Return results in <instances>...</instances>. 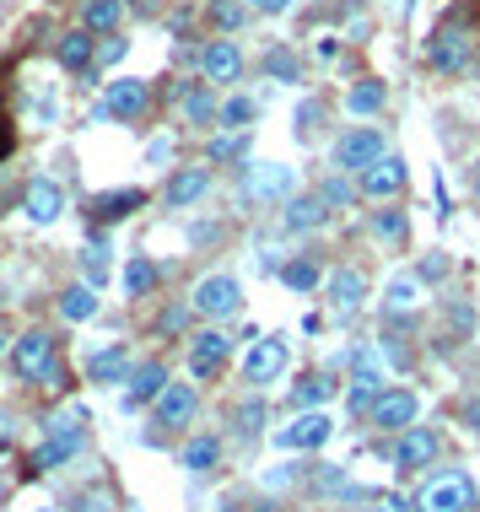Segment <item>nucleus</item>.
I'll list each match as a JSON object with an SVG mask.
<instances>
[{
  "mask_svg": "<svg viewBox=\"0 0 480 512\" xmlns=\"http://www.w3.org/2000/svg\"><path fill=\"white\" fill-rule=\"evenodd\" d=\"M189 308L200 318H211V324H222V318H232L243 308V286L232 275H200L195 292H189Z\"/></svg>",
  "mask_w": 480,
  "mask_h": 512,
  "instance_id": "nucleus-4",
  "label": "nucleus"
},
{
  "mask_svg": "<svg viewBox=\"0 0 480 512\" xmlns=\"http://www.w3.org/2000/svg\"><path fill=\"white\" fill-rule=\"evenodd\" d=\"M22 211H27V221H33V227H54V221L65 216V189L54 184V178L38 173L33 184L22 189Z\"/></svg>",
  "mask_w": 480,
  "mask_h": 512,
  "instance_id": "nucleus-9",
  "label": "nucleus"
},
{
  "mask_svg": "<svg viewBox=\"0 0 480 512\" xmlns=\"http://www.w3.org/2000/svg\"><path fill=\"white\" fill-rule=\"evenodd\" d=\"M254 119H259V103H254V98H232V103H222V130H249Z\"/></svg>",
  "mask_w": 480,
  "mask_h": 512,
  "instance_id": "nucleus-35",
  "label": "nucleus"
},
{
  "mask_svg": "<svg viewBox=\"0 0 480 512\" xmlns=\"http://www.w3.org/2000/svg\"><path fill=\"white\" fill-rule=\"evenodd\" d=\"M367 232H373L378 243H389V248H400L405 243V232H410V221L400 211H378L373 221H367Z\"/></svg>",
  "mask_w": 480,
  "mask_h": 512,
  "instance_id": "nucleus-34",
  "label": "nucleus"
},
{
  "mask_svg": "<svg viewBox=\"0 0 480 512\" xmlns=\"http://www.w3.org/2000/svg\"><path fill=\"white\" fill-rule=\"evenodd\" d=\"M189 313H195V308H173V313H162V324H157V329H162V335H178Z\"/></svg>",
  "mask_w": 480,
  "mask_h": 512,
  "instance_id": "nucleus-43",
  "label": "nucleus"
},
{
  "mask_svg": "<svg viewBox=\"0 0 480 512\" xmlns=\"http://www.w3.org/2000/svg\"><path fill=\"white\" fill-rule=\"evenodd\" d=\"M6 151H11V130L0 124V157H6Z\"/></svg>",
  "mask_w": 480,
  "mask_h": 512,
  "instance_id": "nucleus-50",
  "label": "nucleus"
},
{
  "mask_svg": "<svg viewBox=\"0 0 480 512\" xmlns=\"http://www.w3.org/2000/svg\"><path fill=\"white\" fill-rule=\"evenodd\" d=\"M265 71L276 76V81H297V60H292L286 49H270V54H265Z\"/></svg>",
  "mask_w": 480,
  "mask_h": 512,
  "instance_id": "nucleus-40",
  "label": "nucleus"
},
{
  "mask_svg": "<svg viewBox=\"0 0 480 512\" xmlns=\"http://www.w3.org/2000/svg\"><path fill=\"white\" fill-rule=\"evenodd\" d=\"M319 119H324V103H297V114H292V130H297V141H313L319 135Z\"/></svg>",
  "mask_w": 480,
  "mask_h": 512,
  "instance_id": "nucleus-38",
  "label": "nucleus"
},
{
  "mask_svg": "<svg viewBox=\"0 0 480 512\" xmlns=\"http://www.w3.org/2000/svg\"><path fill=\"white\" fill-rule=\"evenodd\" d=\"M416 415H421V399L410 394V389H383V399L373 405V426L378 432H410V426H416Z\"/></svg>",
  "mask_w": 480,
  "mask_h": 512,
  "instance_id": "nucleus-10",
  "label": "nucleus"
},
{
  "mask_svg": "<svg viewBox=\"0 0 480 512\" xmlns=\"http://www.w3.org/2000/svg\"><path fill=\"white\" fill-rule=\"evenodd\" d=\"M437 448H443V437H437L432 426H410V432H400V442H394V464L400 469H427L437 459Z\"/></svg>",
  "mask_w": 480,
  "mask_h": 512,
  "instance_id": "nucleus-13",
  "label": "nucleus"
},
{
  "mask_svg": "<svg viewBox=\"0 0 480 512\" xmlns=\"http://www.w3.org/2000/svg\"><path fill=\"white\" fill-rule=\"evenodd\" d=\"M211 22L222 27V33H238V27H243V6H238V0H211Z\"/></svg>",
  "mask_w": 480,
  "mask_h": 512,
  "instance_id": "nucleus-39",
  "label": "nucleus"
},
{
  "mask_svg": "<svg viewBox=\"0 0 480 512\" xmlns=\"http://www.w3.org/2000/svg\"><path fill=\"white\" fill-rule=\"evenodd\" d=\"M292 189V168H281V162H249V173H243V195L254 200H276Z\"/></svg>",
  "mask_w": 480,
  "mask_h": 512,
  "instance_id": "nucleus-16",
  "label": "nucleus"
},
{
  "mask_svg": "<svg viewBox=\"0 0 480 512\" xmlns=\"http://www.w3.org/2000/svg\"><path fill=\"white\" fill-rule=\"evenodd\" d=\"M238 151H243L238 135H222V141H211V157H238Z\"/></svg>",
  "mask_w": 480,
  "mask_h": 512,
  "instance_id": "nucleus-44",
  "label": "nucleus"
},
{
  "mask_svg": "<svg viewBox=\"0 0 480 512\" xmlns=\"http://www.w3.org/2000/svg\"><path fill=\"white\" fill-rule=\"evenodd\" d=\"M205 189H211V168H178V173L168 178V189H162V200L178 211V205L205 200Z\"/></svg>",
  "mask_w": 480,
  "mask_h": 512,
  "instance_id": "nucleus-21",
  "label": "nucleus"
},
{
  "mask_svg": "<svg viewBox=\"0 0 480 512\" xmlns=\"http://www.w3.org/2000/svg\"><path fill=\"white\" fill-rule=\"evenodd\" d=\"M87 512H108V502L103 496H87Z\"/></svg>",
  "mask_w": 480,
  "mask_h": 512,
  "instance_id": "nucleus-49",
  "label": "nucleus"
},
{
  "mask_svg": "<svg viewBox=\"0 0 480 512\" xmlns=\"http://www.w3.org/2000/svg\"><path fill=\"white\" fill-rule=\"evenodd\" d=\"M184 124H195V130H211V124H222V103H216L211 81L184 92Z\"/></svg>",
  "mask_w": 480,
  "mask_h": 512,
  "instance_id": "nucleus-23",
  "label": "nucleus"
},
{
  "mask_svg": "<svg viewBox=\"0 0 480 512\" xmlns=\"http://www.w3.org/2000/svg\"><path fill=\"white\" fill-rule=\"evenodd\" d=\"M232 356V335H222V329H200L195 340H189V372L195 378H216V367H222Z\"/></svg>",
  "mask_w": 480,
  "mask_h": 512,
  "instance_id": "nucleus-12",
  "label": "nucleus"
},
{
  "mask_svg": "<svg viewBox=\"0 0 480 512\" xmlns=\"http://www.w3.org/2000/svg\"><path fill=\"white\" fill-rule=\"evenodd\" d=\"M281 221H286V232H319L329 221V205L319 195H297L281 205Z\"/></svg>",
  "mask_w": 480,
  "mask_h": 512,
  "instance_id": "nucleus-22",
  "label": "nucleus"
},
{
  "mask_svg": "<svg viewBox=\"0 0 480 512\" xmlns=\"http://www.w3.org/2000/svg\"><path fill=\"white\" fill-rule=\"evenodd\" d=\"M475 184H480V173H475Z\"/></svg>",
  "mask_w": 480,
  "mask_h": 512,
  "instance_id": "nucleus-54",
  "label": "nucleus"
},
{
  "mask_svg": "<svg viewBox=\"0 0 480 512\" xmlns=\"http://www.w3.org/2000/svg\"><path fill=\"white\" fill-rule=\"evenodd\" d=\"M362 512H394V502H373V507H362Z\"/></svg>",
  "mask_w": 480,
  "mask_h": 512,
  "instance_id": "nucleus-51",
  "label": "nucleus"
},
{
  "mask_svg": "<svg viewBox=\"0 0 480 512\" xmlns=\"http://www.w3.org/2000/svg\"><path fill=\"white\" fill-rule=\"evenodd\" d=\"M383 98H389V92H383V81H356V87L346 92V108L356 119H367V114H383Z\"/></svg>",
  "mask_w": 480,
  "mask_h": 512,
  "instance_id": "nucleus-29",
  "label": "nucleus"
},
{
  "mask_svg": "<svg viewBox=\"0 0 480 512\" xmlns=\"http://www.w3.org/2000/svg\"><path fill=\"white\" fill-rule=\"evenodd\" d=\"M464 421H470V426H475V432H480V394L470 399V405H464Z\"/></svg>",
  "mask_w": 480,
  "mask_h": 512,
  "instance_id": "nucleus-48",
  "label": "nucleus"
},
{
  "mask_svg": "<svg viewBox=\"0 0 480 512\" xmlns=\"http://www.w3.org/2000/svg\"><path fill=\"white\" fill-rule=\"evenodd\" d=\"M286 362H292V351H286V340L281 335H259L249 345V356H243V378L254 383V389H265V383H276Z\"/></svg>",
  "mask_w": 480,
  "mask_h": 512,
  "instance_id": "nucleus-7",
  "label": "nucleus"
},
{
  "mask_svg": "<svg viewBox=\"0 0 480 512\" xmlns=\"http://www.w3.org/2000/svg\"><path fill=\"white\" fill-rule=\"evenodd\" d=\"M81 442H87V410L71 405V410H60L49 421V432L44 442L33 448V469L44 475V469H60V464H71L76 453H81Z\"/></svg>",
  "mask_w": 480,
  "mask_h": 512,
  "instance_id": "nucleus-1",
  "label": "nucleus"
},
{
  "mask_svg": "<svg viewBox=\"0 0 480 512\" xmlns=\"http://www.w3.org/2000/svg\"><path fill=\"white\" fill-rule=\"evenodd\" d=\"M416 512H470L475 507V486L470 475H459V469H443V475H432L427 486L416 491Z\"/></svg>",
  "mask_w": 480,
  "mask_h": 512,
  "instance_id": "nucleus-3",
  "label": "nucleus"
},
{
  "mask_svg": "<svg viewBox=\"0 0 480 512\" xmlns=\"http://www.w3.org/2000/svg\"><path fill=\"white\" fill-rule=\"evenodd\" d=\"M200 76L211 81H238L243 76V49L238 44H227V38H211V44L200 49Z\"/></svg>",
  "mask_w": 480,
  "mask_h": 512,
  "instance_id": "nucleus-14",
  "label": "nucleus"
},
{
  "mask_svg": "<svg viewBox=\"0 0 480 512\" xmlns=\"http://www.w3.org/2000/svg\"><path fill=\"white\" fill-rule=\"evenodd\" d=\"M130 351L125 345H103V351H92L87 356V378L98 383V389H114V383H125L130 378Z\"/></svg>",
  "mask_w": 480,
  "mask_h": 512,
  "instance_id": "nucleus-18",
  "label": "nucleus"
},
{
  "mask_svg": "<svg viewBox=\"0 0 480 512\" xmlns=\"http://www.w3.org/2000/svg\"><path fill=\"white\" fill-rule=\"evenodd\" d=\"M319 200L329 205V211H346V205L356 200V189L346 184V173H329L324 184H319Z\"/></svg>",
  "mask_w": 480,
  "mask_h": 512,
  "instance_id": "nucleus-36",
  "label": "nucleus"
},
{
  "mask_svg": "<svg viewBox=\"0 0 480 512\" xmlns=\"http://www.w3.org/2000/svg\"><path fill=\"white\" fill-rule=\"evenodd\" d=\"M324 292H329V308H335L340 318H351L356 308H362V297H367V275L346 265V270H335L324 281Z\"/></svg>",
  "mask_w": 480,
  "mask_h": 512,
  "instance_id": "nucleus-15",
  "label": "nucleus"
},
{
  "mask_svg": "<svg viewBox=\"0 0 480 512\" xmlns=\"http://www.w3.org/2000/svg\"><path fill=\"white\" fill-rule=\"evenodd\" d=\"M389 151H383V130H373V124H362V130H346L335 141V168L340 173H356L362 178L373 162H383Z\"/></svg>",
  "mask_w": 480,
  "mask_h": 512,
  "instance_id": "nucleus-5",
  "label": "nucleus"
},
{
  "mask_svg": "<svg viewBox=\"0 0 480 512\" xmlns=\"http://www.w3.org/2000/svg\"><path fill=\"white\" fill-rule=\"evenodd\" d=\"M11 367H17L22 383L60 389V362H54V335H49V329H27V335L11 345Z\"/></svg>",
  "mask_w": 480,
  "mask_h": 512,
  "instance_id": "nucleus-2",
  "label": "nucleus"
},
{
  "mask_svg": "<svg viewBox=\"0 0 480 512\" xmlns=\"http://www.w3.org/2000/svg\"><path fill=\"white\" fill-rule=\"evenodd\" d=\"M103 254H108V243H103V238H92V248H87V286H98V281H103V270H108V265H103Z\"/></svg>",
  "mask_w": 480,
  "mask_h": 512,
  "instance_id": "nucleus-42",
  "label": "nucleus"
},
{
  "mask_svg": "<svg viewBox=\"0 0 480 512\" xmlns=\"http://www.w3.org/2000/svg\"><path fill=\"white\" fill-rule=\"evenodd\" d=\"M281 286H286V292H297V297L313 292V286H319V265H313L308 254L303 259H286V265H281Z\"/></svg>",
  "mask_w": 480,
  "mask_h": 512,
  "instance_id": "nucleus-31",
  "label": "nucleus"
},
{
  "mask_svg": "<svg viewBox=\"0 0 480 512\" xmlns=\"http://www.w3.org/2000/svg\"><path fill=\"white\" fill-rule=\"evenodd\" d=\"M44 512H49V507H44Z\"/></svg>",
  "mask_w": 480,
  "mask_h": 512,
  "instance_id": "nucleus-56",
  "label": "nucleus"
},
{
  "mask_svg": "<svg viewBox=\"0 0 480 512\" xmlns=\"http://www.w3.org/2000/svg\"><path fill=\"white\" fill-rule=\"evenodd\" d=\"M243 6H254V11H265V17H281L292 0H243Z\"/></svg>",
  "mask_w": 480,
  "mask_h": 512,
  "instance_id": "nucleus-45",
  "label": "nucleus"
},
{
  "mask_svg": "<svg viewBox=\"0 0 480 512\" xmlns=\"http://www.w3.org/2000/svg\"><path fill=\"white\" fill-rule=\"evenodd\" d=\"M141 205H146V189H108V195H98V216L119 221V216L141 211Z\"/></svg>",
  "mask_w": 480,
  "mask_h": 512,
  "instance_id": "nucleus-28",
  "label": "nucleus"
},
{
  "mask_svg": "<svg viewBox=\"0 0 480 512\" xmlns=\"http://www.w3.org/2000/svg\"><path fill=\"white\" fill-rule=\"evenodd\" d=\"M383 308L389 313H416L421 308V275H394L383 286Z\"/></svg>",
  "mask_w": 480,
  "mask_h": 512,
  "instance_id": "nucleus-25",
  "label": "nucleus"
},
{
  "mask_svg": "<svg viewBox=\"0 0 480 512\" xmlns=\"http://www.w3.org/2000/svg\"><path fill=\"white\" fill-rule=\"evenodd\" d=\"M60 318L65 324H87V318H98V286H65L60 292Z\"/></svg>",
  "mask_w": 480,
  "mask_h": 512,
  "instance_id": "nucleus-24",
  "label": "nucleus"
},
{
  "mask_svg": "<svg viewBox=\"0 0 480 512\" xmlns=\"http://www.w3.org/2000/svg\"><path fill=\"white\" fill-rule=\"evenodd\" d=\"M443 270H448L443 259H421V270H416V275H421V281H437V275H443Z\"/></svg>",
  "mask_w": 480,
  "mask_h": 512,
  "instance_id": "nucleus-46",
  "label": "nucleus"
},
{
  "mask_svg": "<svg viewBox=\"0 0 480 512\" xmlns=\"http://www.w3.org/2000/svg\"><path fill=\"white\" fill-rule=\"evenodd\" d=\"M6 448H11V442H6V432H0V453H6Z\"/></svg>",
  "mask_w": 480,
  "mask_h": 512,
  "instance_id": "nucleus-52",
  "label": "nucleus"
},
{
  "mask_svg": "<svg viewBox=\"0 0 480 512\" xmlns=\"http://www.w3.org/2000/svg\"><path fill=\"white\" fill-rule=\"evenodd\" d=\"M162 389H168V367L162 362H141L130 372V389H125V410H141V405H157Z\"/></svg>",
  "mask_w": 480,
  "mask_h": 512,
  "instance_id": "nucleus-17",
  "label": "nucleus"
},
{
  "mask_svg": "<svg viewBox=\"0 0 480 512\" xmlns=\"http://www.w3.org/2000/svg\"><path fill=\"white\" fill-rule=\"evenodd\" d=\"M54 54H60V65H65V71H87V65L98 60V49H92V33H87V27H81V33H65Z\"/></svg>",
  "mask_w": 480,
  "mask_h": 512,
  "instance_id": "nucleus-26",
  "label": "nucleus"
},
{
  "mask_svg": "<svg viewBox=\"0 0 480 512\" xmlns=\"http://www.w3.org/2000/svg\"><path fill=\"white\" fill-rule=\"evenodd\" d=\"M119 17H125V0H87V6H81V27H87V33H108Z\"/></svg>",
  "mask_w": 480,
  "mask_h": 512,
  "instance_id": "nucleus-30",
  "label": "nucleus"
},
{
  "mask_svg": "<svg viewBox=\"0 0 480 512\" xmlns=\"http://www.w3.org/2000/svg\"><path fill=\"white\" fill-rule=\"evenodd\" d=\"M313 491H346V475H340L335 464H313Z\"/></svg>",
  "mask_w": 480,
  "mask_h": 512,
  "instance_id": "nucleus-41",
  "label": "nucleus"
},
{
  "mask_svg": "<svg viewBox=\"0 0 480 512\" xmlns=\"http://www.w3.org/2000/svg\"><path fill=\"white\" fill-rule=\"evenodd\" d=\"M0 367H6V345H0Z\"/></svg>",
  "mask_w": 480,
  "mask_h": 512,
  "instance_id": "nucleus-53",
  "label": "nucleus"
},
{
  "mask_svg": "<svg viewBox=\"0 0 480 512\" xmlns=\"http://www.w3.org/2000/svg\"><path fill=\"white\" fill-rule=\"evenodd\" d=\"M146 103H152V92H146V81H135V76L108 81V92H103V114H108V119H125V124L141 119Z\"/></svg>",
  "mask_w": 480,
  "mask_h": 512,
  "instance_id": "nucleus-11",
  "label": "nucleus"
},
{
  "mask_svg": "<svg viewBox=\"0 0 480 512\" xmlns=\"http://www.w3.org/2000/svg\"><path fill=\"white\" fill-rule=\"evenodd\" d=\"M400 189H405V162L394 157V151L362 173V195L367 200H389V195H400Z\"/></svg>",
  "mask_w": 480,
  "mask_h": 512,
  "instance_id": "nucleus-19",
  "label": "nucleus"
},
{
  "mask_svg": "<svg viewBox=\"0 0 480 512\" xmlns=\"http://www.w3.org/2000/svg\"><path fill=\"white\" fill-rule=\"evenodd\" d=\"M216 459H222V437H189V448H184V469L189 475H205V469H216Z\"/></svg>",
  "mask_w": 480,
  "mask_h": 512,
  "instance_id": "nucleus-27",
  "label": "nucleus"
},
{
  "mask_svg": "<svg viewBox=\"0 0 480 512\" xmlns=\"http://www.w3.org/2000/svg\"><path fill=\"white\" fill-rule=\"evenodd\" d=\"M157 286V265L146 254H135L130 265H125V297H146Z\"/></svg>",
  "mask_w": 480,
  "mask_h": 512,
  "instance_id": "nucleus-33",
  "label": "nucleus"
},
{
  "mask_svg": "<svg viewBox=\"0 0 480 512\" xmlns=\"http://www.w3.org/2000/svg\"><path fill=\"white\" fill-rule=\"evenodd\" d=\"M329 394H335V383H329L324 372H313V378H303V383L292 389V415H297V410H319Z\"/></svg>",
  "mask_w": 480,
  "mask_h": 512,
  "instance_id": "nucleus-32",
  "label": "nucleus"
},
{
  "mask_svg": "<svg viewBox=\"0 0 480 512\" xmlns=\"http://www.w3.org/2000/svg\"><path fill=\"white\" fill-rule=\"evenodd\" d=\"M222 512H232V507H222Z\"/></svg>",
  "mask_w": 480,
  "mask_h": 512,
  "instance_id": "nucleus-55",
  "label": "nucleus"
},
{
  "mask_svg": "<svg viewBox=\"0 0 480 512\" xmlns=\"http://www.w3.org/2000/svg\"><path fill=\"white\" fill-rule=\"evenodd\" d=\"M335 437V421H329L324 410H297L292 415V426H281L276 442L286 453H308V448H324V442Z\"/></svg>",
  "mask_w": 480,
  "mask_h": 512,
  "instance_id": "nucleus-8",
  "label": "nucleus"
},
{
  "mask_svg": "<svg viewBox=\"0 0 480 512\" xmlns=\"http://www.w3.org/2000/svg\"><path fill=\"white\" fill-rule=\"evenodd\" d=\"M146 157H152V162H168V157H173V141H152V146H146Z\"/></svg>",
  "mask_w": 480,
  "mask_h": 512,
  "instance_id": "nucleus-47",
  "label": "nucleus"
},
{
  "mask_svg": "<svg viewBox=\"0 0 480 512\" xmlns=\"http://www.w3.org/2000/svg\"><path fill=\"white\" fill-rule=\"evenodd\" d=\"M232 421H238V437H259V426H265V399H259V394H254V399H243Z\"/></svg>",
  "mask_w": 480,
  "mask_h": 512,
  "instance_id": "nucleus-37",
  "label": "nucleus"
},
{
  "mask_svg": "<svg viewBox=\"0 0 480 512\" xmlns=\"http://www.w3.org/2000/svg\"><path fill=\"white\" fill-rule=\"evenodd\" d=\"M427 65H432V71H448V76L470 65V27H464L459 17L443 22V27L427 38Z\"/></svg>",
  "mask_w": 480,
  "mask_h": 512,
  "instance_id": "nucleus-6",
  "label": "nucleus"
},
{
  "mask_svg": "<svg viewBox=\"0 0 480 512\" xmlns=\"http://www.w3.org/2000/svg\"><path fill=\"white\" fill-rule=\"evenodd\" d=\"M195 410H200V394L189 389V383H168L162 399H157V421L162 426H189V421H195Z\"/></svg>",
  "mask_w": 480,
  "mask_h": 512,
  "instance_id": "nucleus-20",
  "label": "nucleus"
}]
</instances>
